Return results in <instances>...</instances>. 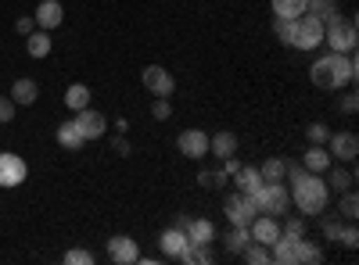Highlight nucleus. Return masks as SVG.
<instances>
[{"mask_svg":"<svg viewBox=\"0 0 359 265\" xmlns=\"http://www.w3.org/2000/svg\"><path fill=\"white\" fill-rule=\"evenodd\" d=\"M309 79L316 90H341V86H352L355 83V54H323L313 62L309 69Z\"/></svg>","mask_w":359,"mask_h":265,"instance_id":"obj_1","label":"nucleus"},{"mask_svg":"<svg viewBox=\"0 0 359 265\" xmlns=\"http://www.w3.org/2000/svg\"><path fill=\"white\" fill-rule=\"evenodd\" d=\"M291 204L298 212H302L306 219L309 215H323L327 204H331V187H327V180L320 172H302L298 180H291Z\"/></svg>","mask_w":359,"mask_h":265,"instance_id":"obj_2","label":"nucleus"},{"mask_svg":"<svg viewBox=\"0 0 359 265\" xmlns=\"http://www.w3.org/2000/svg\"><path fill=\"white\" fill-rule=\"evenodd\" d=\"M323 43L331 47L334 54H355V22L352 18H327L323 22Z\"/></svg>","mask_w":359,"mask_h":265,"instance_id":"obj_3","label":"nucleus"},{"mask_svg":"<svg viewBox=\"0 0 359 265\" xmlns=\"http://www.w3.org/2000/svg\"><path fill=\"white\" fill-rule=\"evenodd\" d=\"M252 201H255V212H262V215H277V219L291 208V194H287L284 183H262V187L252 194Z\"/></svg>","mask_w":359,"mask_h":265,"instance_id":"obj_4","label":"nucleus"},{"mask_svg":"<svg viewBox=\"0 0 359 265\" xmlns=\"http://www.w3.org/2000/svg\"><path fill=\"white\" fill-rule=\"evenodd\" d=\"M320 43H323V22L313 18V15H302V18H298V25H294L291 47L294 50H316Z\"/></svg>","mask_w":359,"mask_h":265,"instance_id":"obj_5","label":"nucleus"},{"mask_svg":"<svg viewBox=\"0 0 359 265\" xmlns=\"http://www.w3.org/2000/svg\"><path fill=\"white\" fill-rule=\"evenodd\" d=\"M140 83H144V90L155 94V97H172V90H176V76L169 69H162V65H147Z\"/></svg>","mask_w":359,"mask_h":265,"instance_id":"obj_6","label":"nucleus"},{"mask_svg":"<svg viewBox=\"0 0 359 265\" xmlns=\"http://www.w3.org/2000/svg\"><path fill=\"white\" fill-rule=\"evenodd\" d=\"M29 176V165L22 155H11V151H0V187L11 190V187H22Z\"/></svg>","mask_w":359,"mask_h":265,"instance_id":"obj_7","label":"nucleus"},{"mask_svg":"<svg viewBox=\"0 0 359 265\" xmlns=\"http://www.w3.org/2000/svg\"><path fill=\"white\" fill-rule=\"evenodd\" d=\"M76 129H79V136L90 143V140H101L104 136V129H108V119L101 111H94V108H83V111H76Z\"/></svg>","mask_w":359,"mask_h":265,"instance_id":"obj_8","label":"nucleus"},{"mask_svg":"<svg viewBox=\"0 0 359 265\" xmlns=\"http://www.w3.org/2000/svg\"><path fill=\"white\" fill-rule=\"evenodd\" d=\"M248 233H252V241L255 244H262V248H273L277 244V237H280V219L277 215H255L252 222H248Z\"/></svg>","mask_w":359,"mask_h":265,"instance_id":"obj_9","label":"nucleus"},{"mask_svg":"<svg viewBox=\"0 0 359 265\" xmlns=\"http://www.w3.org/2000/svg\"><path fill=\"white\" fill-rule=\"evenodd\" d=\"M327 155H331L334 162H355L359 155V136L355 133H331L327 136Z\"/></svg>","mask_w":359,"mask_h":265,"instance_id":"obj_10","label":"nucleus"},{"mask_svg":"<svg viewBox=\"0 0 359 265\" xmlns=\"http://www.w3.org/2000/svg\"><path fill=\"white\" fill-rule=\"evenodd\" d=\"M302 241L306 237H287V233H280L277 244L269 248V258L280 265H302Z\"/></svg>","mask_w":359,"mask_h":265,"instance_id":"obj_11","label":"nucleus"},{"mask_svg":"<svg viewBox=\"0 0 359 265\" xmlns=\"http://www.w3.org/2000/svg\"><path fill=\"white\" fill-rule=\"evenodd\" d=\"M255 215H259V212H255L252 194H241V190H237V194L226 201V219H230V226H248Z\"/></svg>","mask_w":359,"mask_h":265,"instance_id":"obj_12","label":"nucleus"},{"mask_svg":"<svg viewBox=\"0 0 359 265\" xmlns=\"http://www.w3.org/2000/svg\"><path fill=\"white\" fill-rule=\"evenodd\" d=\"M108 258L115 265H133V262H140V248H137L133 237H126V233H115L108 241Z\"/></svg>","mask_w":359,"mask_h":265,"instance_id":"obj_13","label":"nucleus"},{"mask_svg":"<svg viewBox=\"0 0 359 265\" xmlns=\"http://www.w3.org/2000/svg\"><path fill=\"white\" fill-rule=\"evenodd\" d=\"M176 147H180V155H184V158L198 162V158L208 155V133H201V129H184V133L176 136Z\"/></svg>","mask_w":359,"mask_h":265,"instance_id":"obj_14","label":"nucleus"},{"mask_svg":"<svg viewBox=\"0 0 359 265\" xmlns=\"http://www.w3.org/2000/svg\"><path fill=\"white\" fill-rule=\"evenodd\" d=\"M36 25L43 29V33H50V29H57L65 22V8H62V0H40V8H36Z\"/></svg>","mask_w":359,"mask_h":265,"instance_id":"obj_15","label":"nucleus"},{"mask_svg":"<svg viewBox=\"0 0 359 265\" xmlns=\"http://www.w3.org/2000/svg\"><path fill=\"white\" fill-rule=\"evenodd\" d=\"M191 241H187V229H176V226H169L162 237H158V248H162V255L165 258H180V251H184Z\"/></svg>","mask_w":359,"mask_h":265,"instance_id":"obj_16","label":"nucleus"},{"mask_svg":"<svg viewBox=\"0 0 359 265\" xmlns=\"http://www.w3.org/2000/svg\"><path fill=\"white\" fill-rule=\"evenodd\" d=\"M208 155H216L219 162H223V158H230V155H237V136H233L230 129L212 133V136H208Z\"/></svg>","mask_w":359,"mask_h":265,"instance_id":"obj_17","label":"nucleus"},{"mask_svg":"<svg viewBox=\"0 0 359 265\" xmlns=\"http://www.w3.org/2000/svg\"><path fill=\"white\" fill-rule=\"evenodd\" d=\"M187 241H191V244L212 248V241H216V222H212V219H191V226H187Z\"/></svg>","mask_w":359,"mask_h":265,"instance_id":"obj_18","label":"nucleus"},{"mask_svg":"<svg viewBox=\"0 0 359 265\" xmlns=\"http://www.w3.org/2000/svg\"><path fill=\"white\" fill-rule=\"evenodd\" d=\"M331 162H334V158L327 155V147H323V143H309V151L302 155L306 172H320V176H323L327 169H331Z\"/></svg>","mask_w":359,"mask_h":265,"instance_id":"obj_19","label":"nucleus"},{"mask_svg":"<svg viewBox=\"0 0 359 265\" xmlns=\"http://www.w3.org/2000/svg\"><path fill=\"white\" fill-rule=\"evenodd\" d=\"M36 97H40V86L33 79H15V86H11V101L15 104L29 108V104H36Z\"/></svg>","mask_w":359,"mask_h":265,"instance_id":"obj_20","label":"nucleus"},{"mask_svg":"<svg viewBox=\"0 0 359 265\" xmlns=\"http://www.w3.org/2000/svg\"><path fill=\"white\" fill-rule=\"evenodd\" d=\"M233 180H237V190H241V194H255L262 187V172L255 165H241L233 172Z\"/></svg>","mask_w":359,"mask_h":265,"instance_id":"obj_21","label":"nucleus"},{"mask_svg":"<svg viewBox=\"0 0 359 265\" xmlns=\"http://www.w3.org/2000/svg\"><path fill=\"white\" fill-rule=\"evenodd\" d=\"M176 262H184V265H212L216 255H212V248H205V244H187Z\"/></svg>","mask_w":359,"mask_h":265,"instance_id":"obj_22","label":"nucleus"},{"mask_svg":"<svg viewBox=\"0 0 359 265\" xmlns=\"http://www.w3.org/2000/svg\"><path fill=\"white\" fill-rule=\"evenodd\" d=\"M54 140L65 147V151H79V147L86 143L83 136H79V129H76V122H62L57 126V133H54Z\"/></svg>","mask_w":359,"mask_h":265,"instance_id":"obj_23","label":"nucleus"},{"mask_svg":"<svg viewBox=\"0 0 359 265\" xmlns=\"http://www.w3.org/2000/svg\"><path fill=\"white\" fill-rule=\"evenodd\" d=\"M25 50H29V57H47L50 54V33H43V29L36 33L33 29V33L25 36Z\"/></svg>","mask_w":359,"mask_h":265,"instance_id":"obj_24","label":"nucleus"},{"mask_svg":"<svg viewBox=\"0 0 359 265\" xmlns=\"http://www.w3.org/2000/svg\"><path fill=\"white\" fill-rule=\"evenodd\" d=\"M223 244H226V251H233V255H241L248 244H252V233H248V226H233L226 237H223Z\"/></svg>","mask_w":359,"mask_h":265,"instance_id":"obj_25","label":"nucleus"},{"mask_svg":"<svg viewBox=\"0 0 359 265\" xmlns=\"http://www.w3.org/2000/svg\"><path fill=\"white\" fill-rule=\"evenodd\" d=\"M327 172H331V180H327V187H331V190H348V187H355V172H352V169H341V165L331 162V169H327Z\"/></svg>","mask_w":359,"mask_h":265,"instance_id":"obj_26","label":"nucleus"},{"mask_svg":"<svg viewBox=\"0 0 359 265\" xmlns=\"http://www.w3.org/2000/svg\"><path fill=\"white\" fill-rule=\"evenodd\" d=\"M259 172H262V183H280L284 172H287V162L284 158H266L259 165Z\"/></svg>","mask_w":359,"mask_h":265,"instance_id":"obj_27","label":"nucleus"},{"mask_svg":"<svg viewBox=\"0 0 359 265\" xmlns=\"http://www.w3.org/2000/svg\"><path fill=\"white\" fill-rule=\"evenodd\" d=\"M277 18H302L306 15V0H269Z\"/></svg>","mask_w":359,"mask_h":265,"instance_id":"obj_28","label":"nucleus"},{"mask_svg":"<svg viewBox=\"0 0 359 265\" xmlns=\"http://www.w3.org/2000/svg\"><path fill=\"white\" fill-rule=\"evenodd\" d=\"M65 104H69L72 111H83V108H90V86H83V83H72L69 90H65Z\"/></svg>","mask_w":359,"mask_h":265,"instance_id":"obj_29","label":"nucleus"},{"mask_svg":"<svg viewBox=\"0 0 359 265\" xmlns=\"http://www.w3.org/2000/svg\"><path fill=\"white\" fill-rule=\"evenodd\" d=\"M338 215H341V219H348V222H355V219H359V197H355V190H352V187H348V190H341Z\"/></svg>","mask_w":359,"mask_h":265,"instance_id":"obj_30","label":"nucleus"},{"mask_svg":"<svg viewBox=\"0 0 359 265\" xmlns=\"http://www.w3.org/2000/svg\"><path fill=\"white\" fill-rule=\"evenodd\" d=\"M306 15L327 22V18H334V15H338V4H334V0H306Z\"/></svg>","mask_w":359,"mask_h":265,"instance_id":"obj_31","label":"nucleus"},{"mask_svg":"<svg viewBox=\"0 0 359 265\" xmlns=\"http://www.w3.org/2000/svg\"><path fill=\"white\" fill-rule=\"evenodd\" d=\"M294 25H298V18H273V36H277L280 43L291 47V40H294Z\"/></svg>","mask_w":359,"mask_h":265,"instance_id":"obj_32","label":"nucleus"},{"mask_svg":"<svg viewBox=\"0 0 359 265\" xmlns=\"http://www.w3.org/2000/svg\"><path fill=\"white\" fill-rule=\"evenodd\" d=\"M241 255H245L248 265H266V262H273V258H269V248H262V244H255V241H252Z\"/></svg>","mask_w":359,"mask_h":265,"instance_id":"obj_33","label":"nucleus"},{"mask_svg":"<svg viewBox=\"0 0 359 265\" xmlns=\"http://www.w3.org/2000/svg\"><path fill=\"white\" fill-rule=\"evenodd\" d=\"M280 233H287V237H306V215H287Z\"/></svg>","mask_w":359,"mask_h":265,"instance_id":"obj_34","label":"nucleus"},{"mask_svg":"<svg viewBox=\"0 0 359 265\" xmlns=\"http://www.w3.org/2000/svg\"><path fill=\"white\" fill-rule=\"evenodd\" d=\"M334 244H341L345 251H355V248H359V229H355V226H341Z\"/></svg>","mask_w":359,"mask_h":265,"instance_id":"obj_35","label":"nucleus"},{"mask_svg":"<svg viewBox=\"0 0 359 265\" xmlns=\"http://www.w3.org/2000/svg\"><path fill=\"white\" fill-rule=\"evenodd\" d=\"M198 183H201V187H208V190H216V187H223V183H226V172H223V169H216V172H208V169H205V172L198 176Z\"/></svg>","mask_w":359,"mask_h":265,"instance_id":"obj_36","label":"nucleus"},{"mask_svg":"<svg viewBox=\"0 0 359 265\" xmlns=\"http://www.w3.org/2000/svg\"><path fill=\"white\" fill-rule=\"evenodd\" d=\"M306 136H309V143H327L331 129H327L323 122H309V126H306Z\"/></svg>","mask_w":359,"mask_h":265,"instance_id":"obj_37","label":"nucleus"},{"mask_svg":"<svg viewBox=\"0 0 359 265\" xmlns=\"http://www.w3.org/2000/svg\"><path fill=\"white\" fill-rule=\"evenodd\" d=\"M65 262H69V265H94V255H90L86 248H72V251L65 255Z\"/></svg>","mask_w":359,"mask_h":265,"instance_id":"obj_38","label":"nucleus"},{"mask_svg":"<svg viewBox=\"0 0 359 265\" xmlns=\"http://www.w3.org/2000/svg\"><path fill=\"white\" fill-rule=\"evenodd\" d=\"M302 262H306V265H320V262H323V251H320L316 244L302 241Z\"/></svg>","mask_w":359,"mask_h":265,"instance_id":"obj_39","label":"nucleus"},{"mask_svg":"<svg viewBox=\"0 0 359 265\" xmlns=\"http://www.w3.org/2000/svg\"><path fill=\"white\" fill-rule=\"evenodd\" d=\"M151 115L158 122H165L169 115H172V104H169V97H155V104H151Z\"/></svg>","mask_w":359,"mask_h":265,"instance_id":"obj_40","label":"nucleus"},{"mask_svg":"<svg viewBox=\"0 0 359 265\" xmlns=\"http://www.w3.org/2000/svg\"><path fill=\"white\" fill-rule=\"evenodd\" d=\"M15 108H18V104H15L11 97H0V126H8V122L15 119Z\"/></svg>","mask_w":359,"mask_h":265,"instance_id":"obj_41","label":"nucleus"},{"mask_svg":"<svg viewBox=\"0 0 359 265\" xmlns=\"http://www.w3.org/2000/svg\"><path fill=\"white\" fill-rule=\"evenodd\" d=\"M111 151H115L118 158H126V155H133V147H130V140H126L123 133H118V136L111 140Z\"/></svg>","mask_w":359,"mask_h":265,"instance_id":"obj_42","label":"nucleus"},{"mask_svg":"<svg viewBox=\"0 0 359 265\" xmlns=\"http://www.w3.org/2000/svg\"><path fill=\"white\" fill-rule=\"evenodd\" d=\"M320 229H323V237H327V241H338L341 222H338V219H323V226H320Z\"/></svg>","mask_w":359,"mask_h":265,"instance_id":"obj_43","label":"nucleus"},{"mask_svg":"<svg viewBox=\"0 0 359 265\" xmlns=\"http://www.w3.org/2000/svg\"><path fill=\"white\" fill-rule=\"evenodd\" d=\"M33 29H36V18H18V22H15V33H18V36H29Z\"/></svg>","mask_w":359,"mask_h":265,"instance_id":"obj_44","label":"nucleus"},{"mask_svg":"<svg viewBox=\"0 0 359 265\" xmlns=\"http://www.w3.org/2000/svg\"><path fill=\"white\" fill-rule=\"evenodd\" d=\"M355 97H359V94H352V90L345 94V101H341V111H345V115H355V108H359V101H355Z\"/></svg>","mask_w":359,"mask_h":265,"instance_id":"obj_45","label":"nucleus"},{"mask_svg":"<svg viewBox=\"0 0 359 265\" xmlns=\"http://www.w3.org/2000/svg\"><path fill=\"white\" fill-rule=\"evenodd\" d=\"M172 226H176V229H187V226H191V219H187V215H176V222H172Z\"/></svg>","mask_w":359,"mask_h":265,"instance_id":"obj_46","label":"nucleus"}]
</instances>
